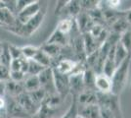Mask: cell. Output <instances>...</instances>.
<instances>
[{"instance_id": "obj_1", "label": "cell", "mask_w": 131, "mask_h": 118, "mask_svg": "<svg viewBox=\"0 0 131 118\" xmlns=\"http://www.w3.org/2000/svg\"><path fill=\"white\" fill-rule=\"evenodd\" d=\"M131 64V56H128L123 62H121L115 68V72L111 77L112 81V94L114 96H119L124 90L128 80V72Z\"/></svg>"}, {"instance_id": "obj_2", "label": "cell", "mask_w": 131, "mask_h": 118, "mask_svg": "<svg viewBox=\"0 0 131 118\" xmlns=\"http://www.w3.org/2000/svg\"><path fill=\"white\" fill-rule=\"evenodd\" d=\"M45 9H41L38 11V13L33 16L27 23H26L25 25L21 26V30L19 32V34L24 37H30L32 34H34L37 30L39 29V27L41 26V24L43 23L44 18H45Z\"/></svg>"}, {"instance_id": "obj_3", "label": "cell", "mask_w": 131, "mask_h": 118, "mask_svg": "<svg viewBox=\"0 0 131 118\" xmlns=\"http://www.w3.org/2000/svg\"><path fill=\"white\" fill-rule=\"evenodd\" d=\"M40 88L46 93V95H54L57 94L55 90L54 77H53V70L52 67L45 68L38 76Z\"/></svg>"}, {"instance_id": "obj_4", "label": "cell", "mask_w": 131, "mask_h": 118, "mask_svg": "<svg viewBox=\"0 0 131 118\" xmlns=\"http://www.w3.org/2000/svg\"><path fill=\"white\" fill-rule=\"evenodd\" d=\"M41 9V5H40V2L39 1H33L32 3H30L29 5H27L26 8H24L23 10L19 12L16 15L17 21L18 23L23 26L25 25L26 23H27L33 16H35L38 11Z\"/></svg>"}, {"instance_id": "obj_5", "label": "cell", "mask_w": 131, "mask_h": 118, "mask_svg": "<svg viewBox=\"0 0 131 118\" xmlns=\"http://www.w3.org/2000/svg\"><path fill=\"white\" fill-rule=\"evenodd\" d=\"M53 70V77H54V85L56 93L63 98L67 96L70 93V86H69V76L58 73L57 71Z\"/></svg>"}, {"instance_id": "obj_6", "label": "cell", "mask_w": 131, "mask_h": 118, "mask_svg": "<svg viewBox=\"0 0 131 118\" xmlns=\"http://www.w3.org/2000/svg\"><path fill=\"white\" fill-rule=\"evenodd\" d=\"M70 93L73 96H77L82 90H85L83 83V72H74L69 76Z\"/></svg>"}, {"instance_id": "obj_7", "label": "cell", "mask_w": 131, "mask_h": 118, "mask_svg": "<svg viewBox=\"0 0 131 118\" xmlns=\"http://www.w3.org/2000/svg\"><path fill=\"white\" fill-rule=\"evenodd\" d=\"M94 88L99 94H112V81L105 74H96L94 80Z\"/></svg>"}, {"instance_id": "obj_8", "label": "cell", "mask_w": 131, "mask_h": 118, "mask_svg": "<svg viewBox=\"0 0 131 118\" xmlns=\"http://www.w3.org/2000/svg\"><path fill=\"white\" fill-rule=\"evenodd\" d=\"M77 116L81 118H102L101 109L98 103L77 105Z\"/></svg>"}, {"instance_id": "obj_9", "label": "cell", "mask_w": 131, "mask_h": 118, "mask_svg": "<svg viewBox=\"0 0 131 118\" xmlns=\"http://www.w3.org/2000/svg\"><path fill=\"white\" fill-rule=\"evenodd\" d=\"M77 64V61H74L72 59H69V58H64V59L58 60L54 67L52 68L55 71H57L58 73L66 75V76H70L73 72Z\"/></svg>"}, {"instance_id": "obj_10", "label": "cell", "mask_w": 131, "mask_h": 118, "mask_svg": "<svg viewBox=\"0 0 131 118\" xmlns=\"http://www.w3.org/2000/svg\"><path fill=\"white\" fill-rule=\"evenodd\" d=\"M77 99V105H87V104H94L98 103V96L97 92L93 90H82L77 96H74Z\"/></svg>"}, {"instance_id": "obj_11", "label": "cell", "mask_w": 131, "mask_h": 118, "mask_svg": "<svg viewBox=\"0 0 131 118\" xmlns=\"http://www.w3.org/2000/svg\"><path fill=\"white\" fill-rule=\"evenodd\" d=\"M70 42V38L69 35H66V34L60 33L59 31L55 30L54 32L52 33V34L50 35V38L45 43H52V44H57L61 46V47H65L68 45V43Z\"/></svg>"}, {"instance_id": "obj_12", "label": "cell", "mask_w": 131, "mask_h": 118, "mask_svg": "<svg viewBox=\"0 0 131 118\" xmlns=\"http://www.w3.org/2000/svg\"><path fill=\"white\" fill-rule=\"evenodd\" d=\"M6 110L8 111L9 115H11V117L13 118H22V117H26L27 115V113L18 103V101H14V99H12L10 102H7Z\"/></svg>"}, {"instance_id": "obj_13", "label": "cell", "mask_w": 131, "mask_h": 118, "mask_svg": "<svg viewBox=\"0 0 131 118\" xmlns=\"http://www.w3.org/2000/svg\"><path fill=\"white\" fill-rule=\"evenodd\" d=\"M58 112L57 108H52L45 103H41L39 108L32 114V118H53Z\"/></svg>"}, {"instance_id": "obj_14", "label": "cell", "mask_w": 131, "mask_h": 118, "mask_svg": "<svg viewBox=\"0 0 131 118\" xmlns=\"http://www.w3.org/2000/svg\"><path fill=\"white\" fill-rule=\"evenodd\" d=\"M23 87L26 93H32L40 89V83L37 76H27L23 81Z\"/></svg>"}, {"instance_id": "obj_15", "label": "cell", "mask_w": 131, "mask_h": 118, "mask_svg": "<svg viewBox=\"0 0 131 118\" xmlns=\"http://www.w3.org/2000/svg\"><path fill=\"white\" fill-rule=\"evenodd\" d=\"M74 25H75V23L72 20V18H64L58 23L56 30L66 35H69L71 33L72 29L74 28Z\"/></svg>"}, {"instance_id": "obj_16", "label": "cell", "mask_w": 131, "mask_h": 118, "mask_svg": "<svg viewBox=\"0 0 131 118\" xmlns=\"http://www.w3.org/2000/svg\"><path fill=\"white\" fill-rule=\"evenodd\" d=\"M128 56H130V55H128V53L125 50V48L122 46V44L120 43V41L118 40V42L115 44V62L116 67L119 65L121 62L124 61Z\"/></svg>"}, {"instance_id": "obj_17", "label": "cell", "mask_w": 131, "mask_h": 118, "mask_svg": "<svg viewBox=\"0 0 131 118\" xmlns=\"http://www.w3.org/2000/svg\"><path fill=\"white\" fill-rule=\"evenodd\" d=\"M32 60L34 61H36L37 63H39L40 65H42L43 67L45 68H49L51 67V65H52V62L53 60L50 58L45 52H44L41 48H39L38 51L36 52V54L34 55V57L32 58Z\"/></svg>"}, {"instance_id": "obj_18", "label": "cell", "mask_w": 131, "mask_h": 118, "mask_svg": "<svg viewBox=\"0 0 131 118\" xmlns=\"http://www.w3.org/2000/svg\"><path fill=\"white\" fill-rule=\"evenodd\" d=\"M63 11H67L68 15L71 17H77L81 12V6L79 1H69L66 3V6Z\"/></svg>"}, {"instance_id": "obj_19", "label": "cell", "mask_w": 131, "mask_h": 118, "mask_svg": "<svg viewBox=\"0 0 131 118\" xmlns=\"http://www.w3.org/2000/svg\"><path fill=\"white\" fill-rule=\"evenodd\" d=\"M42 50L48 55V56L53 60L56 57H58L60 55L61 50H62V47L57 44H52V43H45V44L40 47Z\"/></svg>"}, {"instance_id": "obj_20", "label": "cell", "mask_w": 131, "mask_h": 118, "mask_svg": "<svg viewBox=\"0 0 131 118\" xmlns=\"http://www.w3.org/2000/svg\"><path fill=\"white\" fill-rule=\"evenodd\" d=\"M44 69L45 67H43L42 65H40L36 61L30 59V60H28V63H27V76H38Z\"/></svg>"}, {"instance_id": "obj_21", "label": "cell", "mask_w": 131, "mask_h": 118, "mask_svg": "<svg viewBox=\"0 0 131 118\" xmlns=\"http://www.w3.org/2000/svg\"><path fill=\"white\" fill-rule=\"evenodd\" d=\"M119 41L127 51L128 55L131 56V27L127 29L123 34H120Z\"/></svg>"}, {"instance_id": "obj_22", "label": "cell", "mask_w": 131, "mask_h": 118, "mask_svg": "<svg viewBox=\"0 0 131 118\" xmlns=\"http://www.w3.org/2000/svg\"><path fill=\"white\" fill-rule=\"evenodd\" d=\"M12 62V57L10 51L8 48V44H2V52H1V58H0V64L7 66L10 68Z\"/></svg>"}, {"instance_id": "obj_23", "label": "cell", "mask_w": 131, "mask_h": 118, "mask_svg": "<svg viewBox=\"0 0 131 118\" xmlns=\"http://www.w3.org/2000/svg\"><path fill=\"white\" fill-rule=\"evenodd\" d=\"M39 48L35 47V46H32V45H27V46H24L21 48L22 50V54L23 56L25 57L27 60H30L32 59L34 55L36 54V52L38 51Z\"/></svg>"}, {"instance_id": "obj_24", "label": "cell", "mask_w": 131, "mask_h": 118, "mask_svg": "<svg viewBox=\"0 0 131 118\" xmlns=\"http://www.w3.org/2000/svg\"><path fill=\"white\" fill-rule=\"evenodd\" d=\"M77 102L75 97L73 96L72 101H71L69 109L67 110V112L61 118H77Z\"/></svg>"}, {"instance_id": "obj_25", "label": "cell", "mask_w": 131, "mask_h": 118, "mask_svg": "<svg viewBox=\"0 0 131 118\" xmlns=\"http://www.w3.org/2000/svg\"><path fill=\"white\" fill-rule=\"evenodd\" d=\"M10 74H11L10 68L0 64V82H3V83L9 82L11 80L10 79Z\"/></svg>"}, {"instance_id": "obj_26", "label": "cell", "mask_w": 131, "mask_h": 118, "mask_svg": "<svg viewBox=\"0 0 131 118\" xmlns=\"http://www.w3.org/2000/svg\"><path fill=\"white\" fill-rule=\"evenodd\" d=\"M8 48H9V51H10V54H11L12 60L13 59H18V58H21V57H24L22 54V50L21 48L17 47L15 45H8Z\"/></svg>"}, {"instance_id": "obj_27", "label": "cell", "mask_w": 131, "mask_h": 118, "mask_svg": "<svg viewBox=\"0 0 131 118\" xmlns=\"http://www.w3.org/2000/svg\"><path fill=\"white\" fill-rule=\"evenodd\" d=\"M105 3H106L105 5H106L107 8H109L111 10H115V11H117V9L121 5V1L120 0H111V1H106Z\"/></svg>"}, {"instance_id": "obj_28", "label": "cell", "mask_w": 131, "mask_h": 118, "mask_svg": "<svg viewBox=\"0 0 131 118\" xmlns=\"http://www.w3.org/2000/svg\"><path fill=\"white\" fill-rule=\"evenodd\" d=\"M121 14H122V17L126 21V23L131 27V8L124 10V11H121Z\"/></svg>"}, {"instance_id": "obj_29", "label": "cell", "mask_w": 131, "mask_h": 118, "mask_svg": "<svg viewBox=\"0 0 131 118\" xmlns=\"http://www.w3.org/2000/svg\"><path fill=\"white\" fill-rule=\"evenodd\" d=\"M7 107V101L5 96H0V110H6Z\"/></svg>"}, {"instance_id": "obj_30", "label": "cell", "mask_w": 131, "mask_h": 118, "mask_svg": "<svg viewBox=\"0 0 131 118\" xmlns=\"http://www.w3.org/2000/svg\"><path fill=\"white\" fill-rule=\"evenodd\" d=\"M6 94V83L0 82V96H5Z\"/></svg>"}, {"instance_id": "obj_31", "label": "cell", "mask_w": 131, "mask_h": 118, "mask_svg": "<svg viewBox=\"0 0 131 118\" xmlns=\"http://www.w3.org/2000/svg\"><path fill=\"white\" fill-rule=\"evenodd\" d=\"M1 52H2V43H0V58H1Z\"/></svg>"}, {"instance_id": "obj_32", "label": "cell", "mask_w": 131, "mask_h": 118, "mask_svg": "<svg viewBox=\"0 0 131 118\" xmlns=\"http://www.w3.org/2000/svg\"><path fill=\"white\" fill-rule=\"evenodd\" d=\"M77 118H81V117H79V116H77Z\"/></svg>"}, {"instance_id": "obj_33", "label": "cell", "mask_w": 131, "mask_h": 118, "mask_svg": "<svg viewBox=\"0 0 131 118\" xmlns=\"http://www.w3.org/2000/svg\"><path fill=\"white\" fill-rule=\"evenodd\" d=\"M10 118H13V117H10Z\"/></svg>"}, {"instance_id": "obj_34", "label": "cell", "mask_w": 131, "mask_h": 118, "mask_svg": "<svg viewBox=\"0 0 131 118\" xmlns=\"http://www.w3.org/2000/svg\"><path fill=\"white\" fill-rule=\"evenodd\" d=\"M0 26H1V25H0Z\"/></svg>"}]
</instances>
